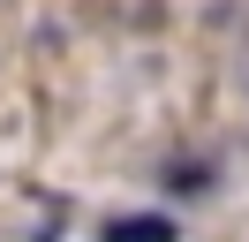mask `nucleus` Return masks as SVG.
<instances>
[{"instance_id": "nucleus-1", "label": "nucleus", "mask_w": 249, "mask_h": 242, "mask_svg": "<svg viewBox=\"0 0 249 242\" xmlns=\"http://www.w3.org/2000/svg\"><path fill=\"white\" fill-rule=\"evenodd\" d=\"M106 242H174V220H159V212H136V220H113Z\"/></svg>"}]
</instances>
